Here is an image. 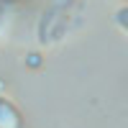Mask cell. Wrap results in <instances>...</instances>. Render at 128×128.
Segmentation results:
<instances>
[{"mask_svg": "<svg viewBox=\"0 0 128 128\" xmlns=\"http://www.w3.org/2000/svg\"><path fill=\"white\" fill-rule=\"evenodd\" d=\"M123 23H126V28H128V13H123Z\"/></svg>", "mask_w": 128, "mask_h": 128, "instance_id": "6da1fadb", "label": "cell"}]
</instances>
